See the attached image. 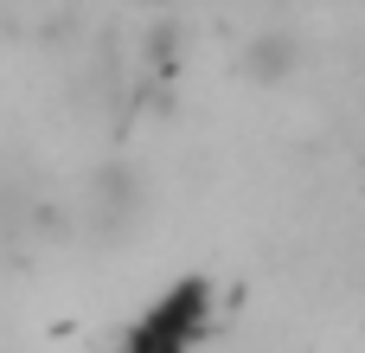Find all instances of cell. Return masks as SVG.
I'll return each instance as SVG.
<instances>
[{
    "mask_svg": "<svg viewBox=\"0 0 365 353\" xmlns=\"http://www.w3.org/2000/svg\"><path fill=\"white\" fill-rule=\"evenodd\" d=\"M77 219H83V238L90 244H128L148 219V180L128 167V161H103L90 180H83V199H77Z\"/></svg>",
    "mask_w": 365,
    "mask_h": 353,
    "instance_id": "1",
    "label": "cell"
},
{
    "mask_svg": "<svg viewBox=\"0 0 365 353\" xmlns=\"http://www.w3.org/2000/svg\"><path fill=\"white\" fill-rule=\"evenodd\" d=\"M295 64H302V39L295 32H263V39L244 45V71L257 84H282V77H295Z\"/></svg>",
    "mask_w": 365,
    "mask_h": 353,
    "instance_id": "2",
    "label": "cell"
}]
</instances>
